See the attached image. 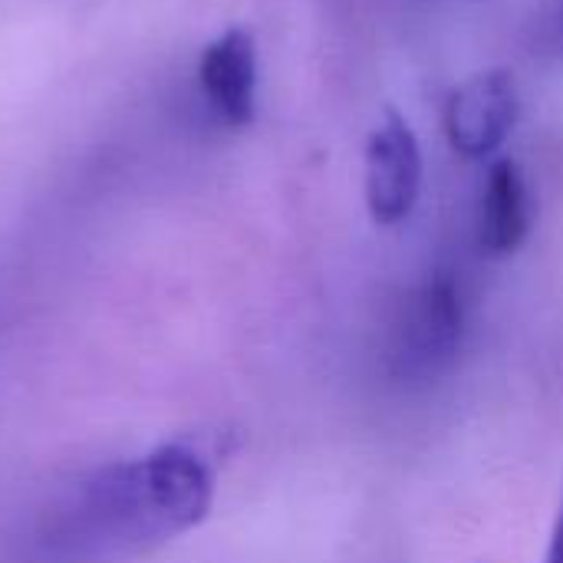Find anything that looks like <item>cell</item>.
<instances>
[{
    "label": "cell",
    "mask_w": 563,
    "mask_h": 563,
    "mask_svg": "<svg viewBox=\"0 0 563 563\" xmlns=\"http://www.w3.org/2000/svg\"><path fill=\"white\" fill-rule=\"evenodd\" d=\"M214 501V472L188 445H162L79 482L46 515V544L76 561L155 551L195 531Z\"/></svg>",
    "instance_id": "cell-1"
},
{
    "label": "cell",
    "mask_w": 563,
    "mask_h": 563,
    "mask_svg": "<svg viewBox=\"0 0 563 563\" xmlns=\"http://www.w3.org/2000/svg\"><path fill=\"white\" fill-rule=\"evenodd\" d=\"M465 330V307L462 294L452 277H432L426 287H419L396 330L393 360L399 373L406 376H435L445 369L459 346Z\"/></svg>",
    "instance_id": "cell-2"
},
{
    "label": "cell",
    "mask_w": 563,
    "mask_h": 563,
    "mask_svg": "<svg viewBox=\"0 0 563 563\" xmlns=\"http://www.w3.org/2000/svg\"><path fill=\"white\" fill-rule=\"evenodd\" d=\"M422 191V148L393 106L383 112L366 142V208L383 228L406 221Z\"/></svg>",
    "instance_id": "cell-3"
},
{
    "label": "cell",
    "mask_w": 563,
    "mask_h": 563,
    "mask_svg": "<svg viewBox=\"0 0 563 563\" xmlns=\"http://www.w3.org/2000/svg\"><path fill=\"white\" fill-rule=\"evenodd\" d=\"M521 92L515 73L488 69L452 89L445 102V135L462 158H488L515 132Z\"/></svg>",
    "instance_id": "cell-4"
},
{
    "label": "cell",
    "mask_w": 563,
    "mask_h": 563,
    "mask_svg": "<svg viewBox=\"0 0 563 563\" xmlns=\"http://www.w3.org/2000/svg\"><path fill=\"white\" fill-rule=\"evenodd\" d=\"M198 79L208 106L221 122L244 129L257 112V46L244 26L224 30L211 40L198 63Z\"/></svg>",
    "instance_id": "cell-5"
},
{
    "label": "cell",
    "mask_w": 563,
    "mask_h": 563,
    "mask_svg": "<svg viewBox=\"0 0 563 563\" xmlns=\"http://www.w3.org/2000/svg\"><path fill=\"white\" fill-rule=\"evenodd\" d=\"M534 228V195L515 158H498L488 168L482 211H478V244L492 257L515 254Z\"/></svg>",
    "instance_id": "cell-6"
},
{
    "label": "cell",
    "mask_w": 563,
    "mask_h": 563,
    "mask_svg": "<svg viewBox=\"0 0 563 563\" xmlns=\"http://www.w3.org/2000/svg\"><path fill=\"white\" fill-rule=\"evenodd\" d=\"M544 563H563V495L561 508H558V521H554V531H551V544H548V554Z\"/></svg>",
    "instance_id": "cell-7"
}]
</instances>
